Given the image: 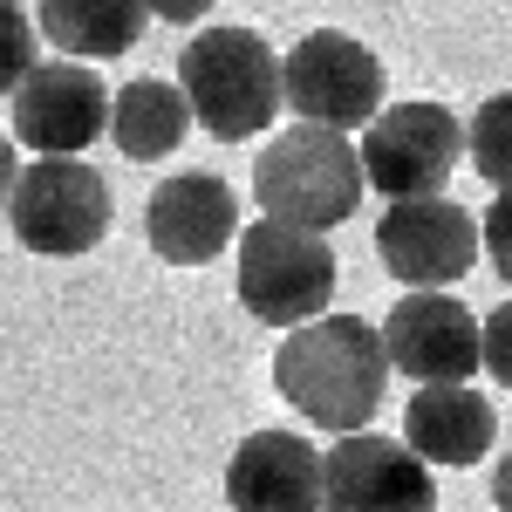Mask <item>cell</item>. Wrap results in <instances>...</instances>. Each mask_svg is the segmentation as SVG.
<instances>
[{"label":"cell","mask_w":512,"mask_h":512,"mask_svg":"<svg viewBox=\"0 0 512 512\" xmlns=\"http://www.w3.org/2000/svg\"><path fill=\"white\" fill-rule=\"evenodd\" d=\"M362 178L383 198H431L465 158V123L444 103H383L362 123Z\"/></svg>","instance_id":"52a82bcc"},{"label":"cell","mask_w":512,"mask_h":512,"mask_svg":"<svg viewBox=\"0 0 512 512\" xmlns=\"http://www.w3.org/2000/svg\"><path fill=\"white\" fill-rule=\"evenodd\" d=\"M35 41H41V28H28V14L0 0V96H14V89L28 82V69H35Z\"/></svg>","instance_id":"ac0fdd59"},{"label":"cell","mask_w":512,"mask_h":512,"mask_svg":"<svg viewBox=\"0 0 512 512\" xmlns=\"http://www.w3.org/2000/svg\"><path fill=\"white\" fill-rule=\"evenodd\" d=\"M376 253L403 287H458L478 267L485 239L478 219L451 198H390V212L376 219Z\"/></svg>","instance_id":"30bf717a"},{"label":"cell","mask_w":512,"mask_h":512,"mask_svg":"<svg viewBox=\"0 0 512 512\" xmlns=\"http://www.w3.org/2000/svg\"><path fill=\"white\" fill-rule=\"evenodd\" d=\"M499 437V410L472 383H417L403 410V444L424 465H478Z\"/></svg>","instance_id":"5bb4252c"},{"label":"cell","mask_w":512,"mask_h":512,"mask_svg":"<svg viewBox=\"0 0 512 512\" xmlns=\"http://www.w3.org/2000/svg\"><path fill=\"white\" fill-rule=\"evenodd\" d=\"M478 355H485V376L499 390H512V301L478 321Z\"/></svg>","instance_id":"d6986e66"},{"label":"cell","mask_w":512,"mask_h":512,"mask_svg":"<svg viewBox=\"0 0 512 512\" xmlns=\"http://www.w3.org/2000/svg\"><path fill=\"white\" fill-rule=\"evenodd\" d=\"M492 512H512V451L499 458V472H492Z\"/></svg>","instance_id":"7402d4cb"},{"label":"cell","mask_w":512,"mask_h":512,"mask_svg":"<svg viewBox=\"0 0 512 512\" xmlns=\"http://www.w3.org/2000/svg\"><path fill=\"white\" fill-rule=\"evenodd\" d=\"M383 89H390V76H383L376 48H362L342 28H315L280 55V96L301 123H328V130L355 137L383 110Z\"/></svg>","instance_id":"8992f818"},{"label":"cell","mask_w":512,"mask_h":512,"mask_svg":"<svg viewBox=\"0 0 512 512\" xmlns=\"http://www.w3.org/2000/svg\"><path fill=\"white\" fill-rule=\"evenodd\" d=\"M7 226L41 260H82L110 233V185L89 158H35L7 192Z\"/></svg>","instance_id":"5b68a950"},{"label":"cell","mask_w":512,"mask_h":512,"mask_svg":"<svg viewBox=\"0 0 512 512\" xmlns=\"http://www.w3.org/2000/svg\"><path fill=\"white\" fill-rule=\"evenodd\" d=\"M14 178H21V158H14V144L0 137V212H7V192H14Z\"/></svg>","instance_id":"603a6c76"},{"label":"cell","mask_w":512,"mask_h":512,"mask_svg":"<svg viewBox=\"0 0 512 512\" xmlns=\"http://www.w3.org/2000/svg\"><path fill=\"white\" fill-rule=\"evenodd\" d=\"M233 512H321V451L294 431H253L226 465Z\"/></svg>","instance_id":"4fadbf2b"},{"label":"cell","mask_w":512,"mask_h":512,"mask_svg":"<svg viewBox=\"0 0 512 512\" xmlns=\"http://www.w3.org/2000/svg\"><path fill=\"white\" fill-rule=\"evenodd\" d=\"M321 512H437V478L403 437L349 431L321 451Z\"/></svg>","instance_id":"9c48e42d"},{"label":"cell","mask_w":512,"mask_h":512,"mask_svg":"<svg viewBox=\"0 0 512 512\" xmlns=\"http://www.w3.org/2000/svg\"><path fill=\"white\" fill-rule=\"evenodd\" d=\"M192 130V103L178 82H158V76H137L123 82L110 96V144H117L130 164H158L185 144Z\"/></svg>","instance_id":"2e32d148"},{"label":"cell","mask_w":512,"mask_h":512,"mask_svg":"<svg viewBox=\"0 0 512 512\" xmlns=\"http://www.w3.org/2000/svg\"><path fill=\"white\" fill-rule=\"evenodd\" d=\"M144 21H151L144 0H35L41 41H55L76 62H117L123 48H137Z\"/></svg>","instance_id":"9a60e30c"},{"label":"cell","mask_w":512,"mask_h":512,"mask_svg":"<svg viewBox=\"0 0 512 512\" xmlns=\"http://www.w3.org/2000/svg\"><path fill=\"white\" fill-rule=\"evenodd\" d=\"M478 239H485V260H492V274L512 287V192L492 198V212L478 219Z\"/></svg>","instance_id":"ffe728a7"},{"label":"cell","mask_w":512,"mask_h":512,"mask_svg":"<svg viewBox=\"0 0 512 512\" xmlns=\"http://www.w3.org/2000/svg\"><path fill=\"white\" fill-rule=\"evenodd\" d=\"M383 349L390 369L410 383H472L485 369L478 315L444 287H403V301L383 315Z\"/></svg>","instance_id":"8fae6325"},{"label":"cell","mask_w":512,"mask_h":512,"mask_svg":"<svg viewBox=\"0 0 512 512\" xmlns=\"http://www.w3.org/2000/svg\"><path fill=\"white\" fill-rule=\"evenodd\" d=\"M178 89L192 103V123L219 144H246L287 110L280 96V55L253 28H205L178 48Z\"/></svg>","instance_id":"7a4b0ae2"},{"label":"cell","mask_w":512,"mask_h":512,"mask_svg":"<svg viewBox=\"0 0 512 512\" xmlns=\"http://www.w3.org/2000/svg\"><path fill=\"white\" fill-rule=\"evenodd\" d=\"M144 7H151L158 21H171V28H198V21H205L219 0H144Z\"/></svg>","instance_id":"44dd1931"},{"label":"cell","mask_w":512,"mask_h":512,"mask_svg":"<svg viewBox=\"0 0 512 512\" xmlns=\"http://www.w3.org/2000/svg\"><path fill=\"white\" fill-rule=\"evenodd\" d=\"M239 301L267 328H301V321L328 315V301H335L328 233L287 226V219H253L239 233Z\"/></svg>","instance_id":"277c9868"},{"label":"cell","mask_w":512,"mask_h":512,"mask_svg":"<svg viewBox=\"0 0 512 512\" xmlns=\"http://www.w3.org/2000/svg\"><path fill=\"white\" fill-rule=\"evenodd\" d=\"M362 192H369L362 151H355L349 130H328V123L294 117L253 164L260 212L287 219V226H308V233H335L342 219H355Z\"/></svg>","instance_id":"3957f363"},{"label":"cell","mask_w":512,"mask_h":512,"mask_svg":"<svg viewBox=\"0 0 512 512\" xmlns=\"http://www.w3.org/2000/svg\"><path fill=\"white\" fill-rule=\"evenodd\" d=\"M465 151H472V171L492 185V192H512V89L485 96L465 123Z\"/></svg>","instance_id":"e0dca14e"},{"label":"cell","mask_w":512,"mask_h":512,"mask_svg":"<svg viewBox=\"0 0 512 512\" xmlns=\"http://www.w3.org/2000/svg\"><path fill=\"white\" fill-rule=\"evenodd\" d=\"M144 233H151V253L164 267H205L239 239V198L212 171H178L151 192Z\"/></svg>","instance_id":"7c38bea8"},{"label":"cell","mask_w":512,"mask_h":512,"mask_svg":"<svg viewBox=\"0 0 512 512\" xmlns=\"http://www.w3.org/2000/svg\"><path fill=\"white\" fill-rule=\"evenodd\" d=\"M7 7H28V0H7Z\"/></svg>","instance_id":"cb8c5ba5"},{"label":"cell","mask_w":512,"mask_h":512,"mask_svg":"<svg viewBox=\"0 0 512 512\" xmlns=\"http://www.w3.org/2000/svg\"><path fill=\"white\" fill-rule=\"evenodd\" d=\"M274 390L315 431L328 437L362 431L390 390L383 328H369L362 315H315L301 328H287V342L274 349Z\"/></svg>","instance_id":"6da1fadb"},{"label":"cell","mask_w":512,"mask_h":512,"mask_svg":"<svg viewBox=\"0 0 512 512\" xmlns=\"http://www.w3.org/2000/svg\"><path fill=\"white\" fill-rule=\"evenodd\" d=\"M110 82L96 76L89 62L62 55V62H35L28 82L7 96L14 103V137L35 158H82L103 130H110Z\"/></svg>","instance_id":"ba28073f"}]
</instances>
